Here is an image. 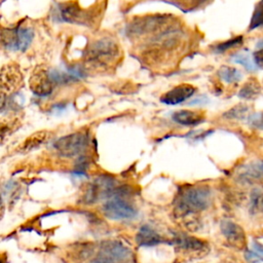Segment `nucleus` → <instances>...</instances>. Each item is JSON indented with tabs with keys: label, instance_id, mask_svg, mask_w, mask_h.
Wrapping results in <instances>:
<instances>
[{
	"label": "nucleus",
	"instance_id": "obj_6",
	"mask_svg": "<svg viewBox=\"0 0 263 263\" xmlns=\"http://www.w3.org/2000/svg\"><path fill=\"white\" fill-rule=\"evenodd\" d=\"M33 31L28 27L18 25L14 28L2 30V44L9 50H25L33 39Z\"/></svg>",
	"mask_w": 263,
	"mask_h": 263
},
{
	"label": "nucleus",
	"instance_id": "obj_18",
	"mask_svg": "<svg viewBox=\"0 0 263 263\" xmlns=\"http://www.w3.org/2000/svg\"><path fill=\"white\" fill-rule=\"evenodd\" d=\"M261 91L260 84L256 78H250L240 88L238 97L245 100H254L256 99Z\"/></svg>",
	"mask_w": 263,
	"mask_h": 263
},
{
	"label": "nucleus",
	"instance_id": "obj_17",
	"mask_svg": "<svg viewBox=\"0 0 263 263\" xmlns=\"http://www.w3.org/2000/svg\"><path fill=\"white\" fill-rule=\"evenodd\" d=\"M48 138H50V132H47V130L37 132L26 139V141L21 145L20 150L23 153L34 150L39 146H41L43 143H45Z\"/></svg>",
	"mask_w": 263,
	"mask_h": 263
},
{
	"label": "nucleus",
	"instance_id": "obj_2",
	"mask_svg": "<svg viewBox=\"0 0 263 263\" xmlns=\"http://www.w3.org/2000/svg\"><path fill=\"white\" fill-rule=\"evenodd\" d=\"M130 249L118 240H106L99 245L91 263H129Z\"/></svg>",
	"mask_w": 263,
	"mask_h": 263
},
{
	"label": "nucleus",
	"instance_id": "obj_27",
	"mask_svg": "<svg viewBox=\"0 0 263 263\" xmlns=\"http://www.w3.org/2000/svg\"><path fill=\"white\" fill-rule=\"evenodd\" d=\"M242 40H243V38L241 36H238V37H235L233 39L221 42V43H219V44H217L215 46V50L218 51V52L226 51V50H228V49H230L232 47H235V46H238L239 44H241Z\"/></svg>",
	"mask_w": 263,
	"mask_h": 263
},
{
	"label": "nucleus",
	"instance_id": "obj_29",
	"mask_svg": "<svg viewBox=\"0 0 263 263\" xmlns=\"http://www.w3.org/2000/svg\"><path fill=\"white\" fill-rule=\"evenodd\" d=\"M253 59H254L255 64L257 65V67L263 69V47L259 48L257 51L254 52Z\"/></svg>",
	"mask_w": 263,
	"mask_h": 263
},
{
	"label": "nucleus",
	"instance_id": "obj_4",
	"mask_svg": "<svg viewBox=\"0 0 263 263\" xmlns=\"http://www.w3.org/2000/svg\"><path fill=\"white\" fill-rule=\"evenodd\" d=\"M88 142V134L80 130L58 139L53 147L59 155L63 157H74L85 151Z\"/></svg>",
	"mask_w": 263,
	"mask_h": 263
},
{
	"label": "nucleus",
	"instance_id": "obj_5",
	"mask_svg": "<svg viewBox=\"0 0 263 263\" xmlns=\"http://www.w3.org/2000/svg\"><path fill=\"white\" fill-rule=\"evenodd\" d=\"M171 17L165 15H153L145 16L136 20L127 26L126 32L130 37H141L144 35H152L155 32L160 31L171 23Z\"/></svg>",
	"mask_w": 263,
	"mask_h": 263
},
{
	"label": "nucleus",
	"instance_id": "obj_22",
	"mask_svg": "<svg viewBox=\"0 0 263 263\" xmlns=\"http://www.w3.org/2000/svg\"><path fill=\"white\" fill-rule=\"evenodd\" d=\"M246 259L252 263L263 261V246L257 241H253L250 250L246 252Z\"/></svg>",
	"mask_w": 263,
	"mask_h": 263
},
{
	"label": "nucleus",
	"instance_id": "obj_7",
	"mask_svg": "<svg viewBox=\"0 0 263 263\" xmlns=\"http://www.w3.org/2000/svg\"><path fill=\"white\" fill-rule=\"evenodd\" d=\"M102 211L104 215L111 220H126L132 219L137 215L136 208L127 200L118 196L107 200L104 203Z\"/></svg>",
	"mask_w": 263,
	"mask_h": 263
},
{
	"label": "nucleus",
	"instance_id": "obj_26",
	"mask_svg": "<svg viewBox=\"0 0 263 263\" xmlns=\"http://www.w3.org/2000/svg\"><path fill=\"white\" fill-rule=\"evenodd\" d=\"M172 3L177 5L180 9L183 10H190L199 7L208 0H171Z\"/></svg>",
	"mask_w": 263,
	"mask_h": 263
},
{
	"label": "nucleus",
	"instance_id": "obj_28",
	"mask_svg": "<svg viewBox=\"0 0 263 263\" xmlns=\"http://www.w3.org/2000/svg\"><path fill=\"white\" fill-rule=\"evenodd\" d=\"M249 122L252 126L258 127V128H263V112L258 113V114H253L250 116Z\"/></svg>",
	"mask_w": 263,
	"mask_h": 263
},
{
	"label": "nucleus",
	"instance_id": "obj_14",
	"mask_svg": "<svg viewBox=\"0 0 263 263\" xmlns=\"http://www.w3.org/2000/svg\"><path fill=\"white\" fill-rule=\"evenodd\" d=\"M175 122L182 125H196L203 121L204 115L200 111L193 110H179L172 115Z\"/></svg>",
	"mask_w": 263,
	"mask_h": 263
},
{
	"label": "nucleus",
	"instance_id": "obj_15",
	"mask_svg": "<svg viewBox=\"0 0 263 263\" xmlns=\"http://www.w3.org/2000/svg\"><path fill=\"white\" fill-rule=\"evenodd\" d=\"M136 241L139 246L152 247L162 241L161 236L149 225H143L136 236Z\"/></svg>",
	"mask_w": 263,
	"mask_h": 263
},
{
	"label": "nucleus",
	"instance_id": "obj_3",
	"mask_svg": "<svg viewBox=\"0 0 263 263\" xmlns=\"http://www.w3.org/2000/svg\"><path fill=\"white\" fill-rule=\"evenodd\" d=\"M119 58V48L113 40L101 39L92 43L86 52V60L95 66H108Z\"/></svg>",
	"mask_w": 263,
	"mask_h": 263
},
{
	"label": "nucleus",
	"instance_id": "obj_23",
	"mask_svg": "<svg viewBox=\"0 0 263 263\" xmlns=\"http://www.w3.org/2000/svg\"><path fill=\"white\" fill-rule=\"evenodd\" d=\"M232 62L236 64L242 65L248 71H255L257 69V65L255 64L254 59L247 52H238L232 57Z\"/></svg>",
	"mask_w": 263,
	"mask_h": 263
},
{
	"label": "nucleus",
	"instance_id": "obj_10",
	"mask_svg": "<svg viewBox=\"0 0 263 263\" xmlns=\"http://www.w3.org/2000/svg\"><path fill=\"white\" fill-rule=\"evenodd\" d=\"M115 182L109 177H100L92 184H90L86 194L85 199L87 202H93L96 199L112 195V191L115 187Z\"/></svg>",
	"mask_w": 263,
	"mask_h": 263
},
{
	"label": "nucleus",
	"instance_id": "obj_1",
	"mask_svg": "<svg viewBox=\"0 0 263 263\" xmlns=\"http://www.w3.org/2000/svg\"><path fill=\"white\" fill-rule=\"evenodd\" d=\"M211 202V190L204 185L185 186L176 198V210L188 215L205 210Z\"/></svg>",
	"mask_w": 263,
	"mask_h": 263
},
{
	"label": "nucleus",
	"instance_id": "obj_12",
	"mask_svg": "<svg viewBox=\"0 0 263 263\" xmlns=\"http://www.w3.org/2000/svg\"><path fill=\"white\" fill-rule=\"evenodd\" d=\"M194 91L195 88L193 85L183 83L175 86L174 88L162 95L160 101L166 105H178L180 103H183L187 99L191 98Z\"/></svg>",
	"mask_w": 263,
	"mask_h": 263
},
{
	"label": "nucleus",
	"instance_id": "obj_24",
	"mask_svg": "<svg viewBox=\"0 0 263 263\" xmlns=\"http://www.w3.org/2000/svg\"><path fill=\"white\" fill-rule=\"evenodd\" d=\"M262 26H263V0H260V2L257 4L253 12L249 30H254Z\"/></svg>",
	"mask_w": 263,
	"mask_h": 263
},
{
	"label": "nucleus",
	"instance_id": "obj_9",
	"mask_svg": "<svg viewBox=\"0 0 263 263\" xmlns=\"http://www.w3.org/2000/svg\"><path fill=\"white\" fill-rule=\"evenodd\" d=\"M221 231L227 241L236 249H243L247 245V238L243 229L236 223L224 220L221 223Z\"/></svg>",
	"mask_w": 263,
	"mask_h": 263
},
{
	"label": "nucleus",
	"instance_id": "obj_8",
	"mask_svg": "<svg viewBox=\"0 0 263 263\" xmlns=\"http://www.w3.org/2000/svg\"><path fill=\"white\" fill-rule=\"evenodd\" d=\"M61 17L71 24L89 25L96 16L95 11L82 9L76 3L68 2L60 5Z\"/></svg>",
	"mask_w": 263,
	"mask_h": 263
},
{
	"label": "nucleus",
	"instance_id": "obj_11",
	"mask_svg": "<svg viewBox=\"0 0 263 263\" xmlns=\"http://www.w3.org/2000/svg\"><path fill=\"white\" fill-rule=\"evenodd\" d=\"M53 84L49 73L42 69L36 70L30 78V88L39 97L48 96L52 90Z\"/></svg>",
	"mask_w": 263,
	"mask_h": 263
},
{
	"label": "nucleus",
	"instance_id": "obj_19",
	"mask_svg": "<svg viewBox=\"0 0 263 263\" xmlns=\"http://www.w3.org/2000/svg\"><path fill=\"white\" fill-rule=\"evenodd\" d=\"M175 242L186 250H194V251H198L203 249L204 247V242L196 237L193 236H187V235H179L176 237Z\"/></svg>",
	"mask_w": 263,
	"mask_h": 263
},
{
	"label": "nucleus",
	"instance_id": "obj_21",
	"mask_svg": "<svg viewBox=\"0 0 263 263\" xmlns=\"http://www.w3.org/2000/svg\"><path fill=\"white\" fill-rule=\"evenodd\" d=\"M218 75L227 83H235L241 79L240 71L229 66H222L218 71Z\"/></svg>",
	"mask_w": 263,
	"mask_h": 263
},
{
	"label": "nucleus",
	"instance_id": "obj_20",
	"mask_svg": "<svg viewBox=\"0 0 263 263\" xmlns=\"http://www.w3.org/2000/svg\"><path fill=\"white\" fill-rule=\"evenodd\" d=\"M250 213L260 215L263 213V190L256 188L250 195Z\"/></svg>",
	"mask_w": 263,
	"mask_h": 263
},
{
	"label": "nucleus",
	"instance_id": "obj_16",
	"mask_svg": "<svg viewBox=\"0 0 263 263\" xmlns=\"http://www.w3.org/2000/svg\"><path fill=\"white\" fill-rule=\"evenodd\" d=\"M22 81L21 73L18 72L17 68L13 66H6L2 69V90L5 89L10 90L17 86Z\"/></svg>",
	"mask_w": 263,
	"mask_h": 263
},
{
	"label": "nucleus",
	"instance_id": "obj_25",
	"mask_svg": "<svg viewBox=\"0 0 263 263\" xmlns=\"http://www.w3.org/2000/svg\"><path fill=\"white\" fill-rule=\"evenodd\" d=\"M249 112V107L246 105H237L226 112L224 115L229 119H242Z\"/></svg>",
	"mask_w": 263,
	"mask_h": 263
},
{
	"label": "nucleus",
	"instance_id": "obj_13",
	"mask_svg": "<svg viewBox=\"0 0 263 263\" xmlns=\"http://www.w3.org/2000/svg\"><path fill=\"white\" fill-rule=\"evenodd\" d=\"M238 179L248 184L263 181V161H254L243 166L238 174Z\"/></svg>",
	"mask_w": 263,
	"mask_h": 263
}]
</instances>
